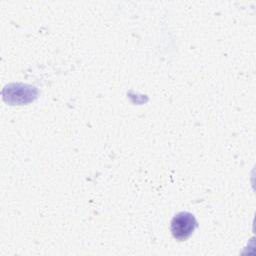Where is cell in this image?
Here are the masks:
<instances>
[{"label":"cell","mask_w":256,"mask_h":256,"mask_svg":"<svg viewBox=\"0 0 256 256\" xmlns=\"http://www.w3.org/2000/svg\"><path fill=\"white\" fill-rule=\"evenodd\" d=\"M196 227L197 221L195 217L189 212H180L175 215L171 221L172 235L179 241H183L189 238Z\"/></svg>","instance_id":"cell-1"}]
</instances>
